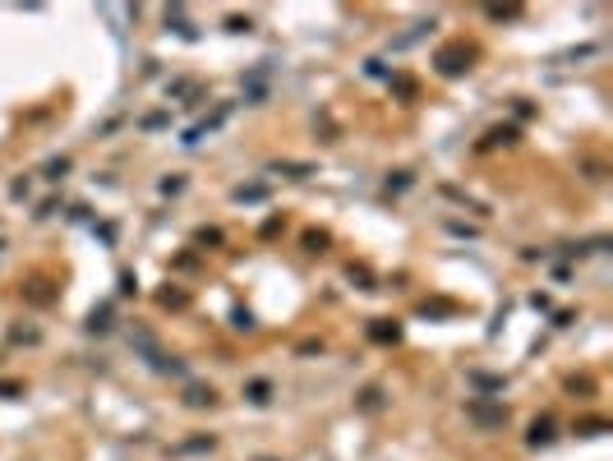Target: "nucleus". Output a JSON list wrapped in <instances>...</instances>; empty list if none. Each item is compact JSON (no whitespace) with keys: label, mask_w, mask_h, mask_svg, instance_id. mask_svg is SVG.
Masks as SVG:
<instances>
[{"label":"nucleus","mask_w":613,"mask_h":461,"mask_svg":"<svg viewBox=\"0 0 613 461\" xmlns=\"http://www.w3.org/2000/svg\"><path fill=\"white\" fill-rule=\"evenodd\" d=\"M346 277H351V281H360V291H378V286H374V272H369L365 263H351V268H346Z\"/></svg>","instance_id":"8"},{"label":"nucleus","mask_w":613,"mask_h":461,"mask_svg":"<svg viewBox=\"0 0 613 461\" xmlns=\"http://www.w3.org/2000/svg\"><path fill=\"white\" fill-rule=\"evenodd\" d=\"M526 443H530V447H549L553 443V420H549V415L530 425V438H526Z\"/></svg>","instance_id":"6"},{"label":"nucleus","mask_w":613,"mask_h":461,"mask_svg":"<svg viewBox=\"0 0 613 461\" xmlns=\"http://www.w3.org/2000/svg\"><path fill=\"white\" fill-rule=\"evenodd\" d=\"M235 328H245L249 332V328H254V314H249V309H235Z\"/></svg>","instance_id":"19"},{"label":"nucleus","mask_w":613,"mask_h":461,"mask_svg":"<svg viewBox=\"0 0 613 461\" xmlns=\"http://www.w3.org/2000/svg\"><path fill=\"white\" fill-rule=\"evenodd\" d=\"M194 240H199V245H222V231H208V226H203Z\"/></svg>","instance_id":"18"},{"label":"nucleus","mask_w":613,"mask_h":461,"mask_svg":"<svg viewBox=\"0 0 613 461\" xmlns=\"http://www.w3.org/2000/svg\"><path fill=\"white\" fill-rule=\"evenodd\" d=\"M521 10L517 5H489V19H517Z\"/></svg>","instance_id":"17"},{"label":"nucleus","mask_w":613,"mask_h":461,"mask_svg":"<svg viewBox=\"0 0 613 461\" xmlns=\"http://www.w3.org/2000/svg\"><path fill=\"white\" fill-rule=\"evenodd\" d=\"M184 300H189L184 291H162V305L166 309H184Z\"/></svg>","instance_id":"16"},{"label":"nucleus","mask_w":613,"mask_h":461,"mask_svg":"<svg viewBox=\"0 0 613 461\" xmlns=\"http://www.w3.org/2000/svg\"><path fill=\"white\" fill-rule=\"evenodd\" d=\"M604 429H609L604 420H585V425H577V433H581V438H595V433H604Z\"/></svg>","instance_id":"15"},{"label":"nucleus","mask_w":613,"mask_h":461,"mask_svg":"<svg viewBox=\"0 0 613 461\" xmlns=\"http://www.w3.org/2000/svg\"><path fill=\"white\" fill-rule=\"evenodd\" d=\"M507 143H517V125H493L489 134H484V143H480V148L489 153V148H507Z\"/></svg>","instance_id":"4"},{"label":"nucleus","mask_w":613,"mask_h":461,"mask_svg":"<svg viewBox=\"0 0 613 461\" xmlns=\"http://www.w3.org/2000/svg\"><path fill=\"white\" fill-rule=\"evenodd\" d=\"M378 406H383V392L378 387H365L360 392V411H378Z\"/></svg>","instance_id":"11"},{"label":"nucleus","mask_w":613,"mask_h":461,"mask_svg":"<svg viewBox=\"0 0 613 461\" xmlns=\"http://www.w3.org/2000/svg\"><path fill=\"white\" fill-rule=\"evenodd\" d=\"M471 56H475V51H471L466 42H452V46H443V51L433 56V65H438V74L443 78H457V74L471 69Z\"/></svg>","instance_id":"1"},{"label":"nucleus","mask_w":613,"mask_h":461,"mask_svg":"<svg viewBox=\"0 0 613 461\" xmlns=\"http://www.w3.org/2000/svg\"><path fill=\"white\" fill-rule=\"evenodd\" d=\"M107 328H111V305L92 309V319H88V332H107Z\"/></svg>","instance_id":"9"},{"label":"nucleus","mask_w":613,"mask_h":461,"mask_svg":"<svg viewBox=\"0 0 613 461\" xmlns=\"http://www.w3.org/2000/svg\"><path fill=\"white\" fill-rule=\"evenodd\" d=\"M323 245H327V231H309V235H305V249H309V254H319Z\"/></svg>","instance_id":"14"},{"label":"nucleus","mask_w":613,"mask_h":461,"mask_svg":"<svg viewBox=\"0 0 613 461\" xmlns=\"http://www.w3.org/2000/svg\"><path fill=\"white\" fill-rule=\"evenodd\" d=\"M466 415L475 420L480 429H498V425H507V406H503V401H484V397H475V401H466Z\"/></svg>","instance_id":"2"},{"label":"nucleus","mask_w":613,"mask_h":461,"mask_svg":"<svg viewBox=\"0 0 613 461\" xmlns=\"http://www.w3.org/2000/svg\"><path fill=\"white\" fill-rule=\"evenodd\" d=\"M263 194H268L263 184H249V189H245V184H240V189H235V199H240V203H259Z\"/></svg>","instance_id":"13"},{"label":"nucleus","mask_w":613,"mask_h":461,"mask_svg":"<svg viewBox=\"0 0 613 461\" xmlns=\"http://www.w3.org/2000/svg\"><path fill=\"white\" fill-rule=\"evenodd\" d=\"M184 406H194V411H203V406H217V392L203 383H189L184 387Z\"/></svg>","instance_id":"5"},{"label":"nucleus","mask_w":613,"mask_h":461,"mask_svg":"<svg viewBox=\"0 0 613 461\" xmlns=\"http://www.w3.org/2000/svg\"><path fill=\"white\" fill-rule=\"evenodd\" d=\"M245 401H254V406H268V401H272V383H268V378H254V383H245Z\"/></svg>","instance_id":"7"},{"label":"nucleus","mask_w":613,"mask_h":461,"mask_svg":"<svg viewBox=\"0 0 613 461\" xmlns=\"http://www.w3.org/2000/svg\"><path fill=\"white\" fill-rule=\"evenodd\" d=\"M263 461H272V457H263Z\"/></svg>","instance_id":"21"},{"label":"nucleus","mask_w":613,"mask_h":461,"mask_svg":"<svg viewBox=\"0 0 613 461\" xmlns=\"http://www.w3.org/2000/svg\"><path fill=\"white\" fill-rule=\"evenodd\" d=\"M369 341H378V346H392V341H401V328L392 319H374L369 323Z\"/></svg>","instance_id":"3"},{"label":"nucleus","mask_w":613,"mask_h":461,"mask_svg":"<svg viewBox=\"0 0 613 461\" xmlns=\"http://www.w3.org/2000/svg\"><path fill=\"white\" fill-rule=\"evenodd\" d=\"M406 184H411V175H406V171H397V180H387V194H392V189H397V194H401Z\"/></svg>","instance_id":"20"},{"label":"nucleus","mask_w":613,"mask_h":461,"mask_svg":"<svg viewBox=\"0 0 613 461\" xmlns=\"http://www.w3.org/2000/svg\"><path fill=\"white\" fill-rule=\"evenodd\" d=\"M272 171H286L291 180H305V175H314V167H300V162H272Z\"/></svg>","instance_id":"10"},{"label":"nucleus","mask_w":613,"mask_h":461,"mask_svg":"<svg viewBox=\"0 0 613 461\" xmlns=\"http://www.w3.org/2000/svg\"><path fill=\"white\" fill-rule=\"evenodd\" d=\"M65 171H69V157H56V162H46V180H65Z\"/></svg>","instance_id":"12"}]
</instances>
